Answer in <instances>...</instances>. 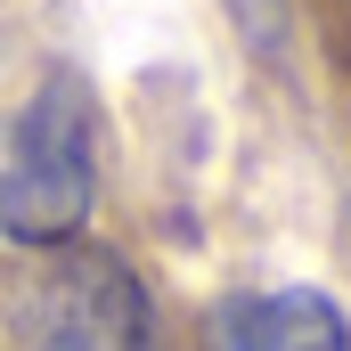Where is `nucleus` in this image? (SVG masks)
Returning a JSON list of instances; mask_svg holds the SVG:
<instances>
[{"label": "nucleus", "instance_id": "obj_1", "mask_svg": "<svg viewBox=\"0 0 351 351\" xmlns=\"http://www.w3.org/2000/svg\"><path fill=\"white\" fill-rule=\"evenodd\" d=\"M98 204V106L74 66H49L0 147V237L25 254L74 245Z\"/></svg>", "mask_w": 351, "mask_h": 351}, {"label": "nucleus", "instance_id": "obj_2", "mask_svg": "<svg viewBox=\"0 0 351 351\" xmlns=\"http://www.w3.org/2000/svg\"><path fill=\"white\" fill-rule=\"evenodd\" d=\"M16 335H25V351H164L156 302L131 278V262L106 245H82V237L58 245L25 278Z\"/></svg>", "mask_w": 351, "mask_h": 351}, {"label": "nucleus", "instance_id": "obj_3", "mask_svg": "<svg viewBox=\"0 0 351 351\" xmlns=\"http://www.w3.org/2000/svg\"><path fill=\"white\" fill-rule=\"evenodd\" d=\"M213 351H351V319L319 286H269V294H229L204 319Z\"/></svg>", "mask_w": 351, "mask_h": 351}]
</instances>
